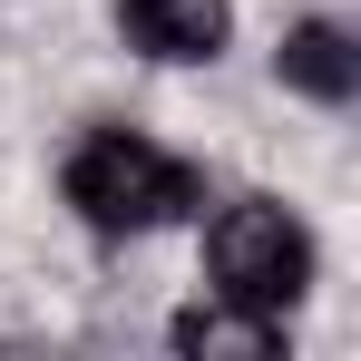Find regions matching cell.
<instances>
[{
  "instance_id": "obj_1",
  "label": "cell",
  "mask_w": 361,
  "mask_h": 361,
  "mask_svg": "<svg viewBox=\"0 0 361 361\" xmlns=\"http://www.w3.org/2000/svg\"><path fill=\"white\" fill-rule=\"evenodd\" d=\"M68 205L98 225V235H157V225H176L185 205L205 195V176L185 166V157H166L157 137H137V127H88L78 147H68Z\"/></svg>"
},
{
  "instance_id": "obj_2",
  "label": "cell",
  "mask_w": 361,
  "mask_h": 361,
  "mask_svg": "<svg viewBox=\"0 0 361 361\" xmlns=\"http://www.w3.org/2000/svg\"><path fill=\"white\" fill-rule=\"evenodd\" d=\"M205 274H215L225 302L293 312L302 283H312V235L293 225V205H274V195H235V205L205 225Z\"/></svg>"
},
{
  "instance_id": "obj_3",
  "label": "cell",
  "mask_w": 361,
  "mask_h": 361,
  "mask_svg": "<svg viewBox=\"0 0 361 361\" xmlns=\"http://www.w3.org/2000/svg\"><path fill=\"white\" fill-rule=\"evenodd\" d=\"M118 30L147 59H215L225 30H235V0H118Z\"/></svg>"
},
{
  "instance_id": "obj_4",
  "label": "cell",
  "mask_w": 361,
  "mask_h": 361,
  "mask_svg": "<svg viewBox=\"0 0 361 361\" xmlns=\"http://www.w3.org/2000/svg\"><path fill=\"white\" fill-rule=\"evenodd\" d=\"M176 352L185 361H274L283 352V312H254V302L205 293V302L176 312Z\"/></svg>"
},
{
  "instance_id": "obj_5",
  "label": "cell",
  "mask_w": 361,
  "mask_h": 361,
  "mask_svg": "<svg viewBox=\"0 0 361 361\" xmlns=\"http://www.w3.org/2000/svg\"><path fill=\"white\" fill-rule=\"evenodd\" d=\"M274 68H283V88L322 98V108H342V98L361 88V49H352V30H342V20H302V30H283Z\"/></svg>"
}]
</instances>
